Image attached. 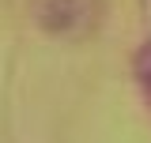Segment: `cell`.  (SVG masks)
Listing matches in <instances>:
<instances>
[{
    "mask_svg": "<svg viewBox=\"0 0 151 143\" xmlns=\"http://www.w3.org/2000/svg\"><path fill=\"white\" fill-rule=\"evenodd\" d=\"M102 19V0H38V23L60 38H83Z\"/></svg>",
    "mask_w": 151,
    "mask_h": 143,
    "instance_id": "cell-1",
    "label": "cell"
},
{
    "mask_svg": "<svg viewBox=\"0 0 151 143\" xmlns=\"http://www.w3.org/2000/svg\"><path fill=\"white\" fill-rule=\"evenodd\" d=\"M132 75H136V83H140V90H144V98L151 106V38L132 53Z\"/></svg>",
    "mask_w": 151,
    "mask_h": 143,
    "instance_id": "cell-2",
    "label": "cell"
}]
</instances>
